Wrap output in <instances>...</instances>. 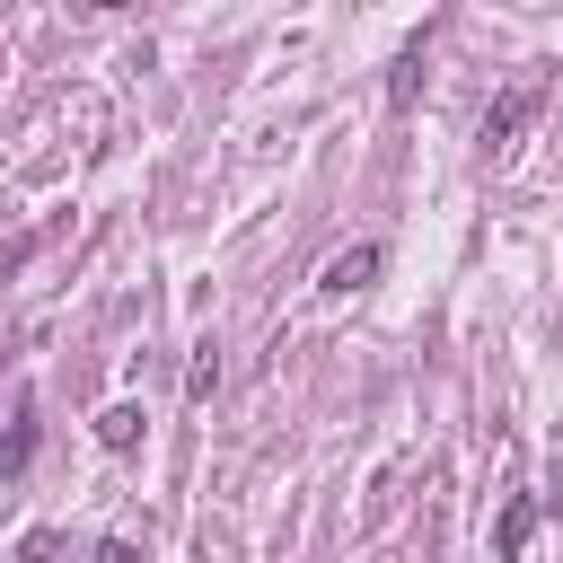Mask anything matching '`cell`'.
Masks as SVG:
<instances>
[{"label":"cell","mask_w":563,"mask_h":563,"mask_svg":"<svg viewBox=\"0 0 563 563\" xmlns=\"http://www.w3.org/2000/svg\"><path fill=\"white\" fill-rule=\"evenodd\" d=\"M528 114H537V79H519L510 97H493V106H484V158H501V150L519 141V123H528Z\"/></svg>","instance_id":"6da1fadb"},{"label":"cell","mask_w":563,"mask_h":563,"mask_svg":"<svg viewBox=\"0 0 563 563\" xmlns=\"http://www.w3.org/2000/svg\"><path fill=\"white\" fill-rule=\"evenodd\" d=\"M378 264H387V255H378V246H343V255H334V264H325V299H352V290H361V282H369V273H378Z\"/></svg>","instance_id":"7a4b0ae2"},{"label":"cell","mask_w":563,"mask_h":563,"mask_svg":"<svg viewBox=\"0 0 563 563\" xmlns=\"http://www.w3.org/2000/svg\"><path fill=\"white\" fill-rule=\"evenodd\" d=\"M413 97H422V35H413V44H405V53H396V70H387V106H396V114H405V106H413Z\"/></svg>","instance_id":"3957f363"},{"label":"cell","mask_w":563,"mask_h":563,"mask_svg":"<svg viewBox=\"0 0 563 563\" xmlns=\"http://www.w3.org/2000/svg\"><path fill=\"white\" fill-rule=\"evenodd\" d=\"M528 537H537V501H528V493H519V501H510V510H501V528H493V554H501V563H510V554H519V545H528Z\"/></svg>","instance_id":"277c9868"},{"label":"cell","mask_w":563,"mask_h":563,"mask_svg":"<svg viewBox=\"0 0 563 563\" xmlns=\"http://www.w3.org/2000/svg\"><path fill=\"white\" fill-rule=\"evenodd\" d=\"M97 440H106V449H132V440H141V405H106V413H97Z\"/></svg>","instance_id":"5b68a950"},{"label":"cell","mask_w":563,"mask_h":563,"mask_svg":"<svg viewBox=\"0 0 563 563\" xmlns=\"http://www.w3.org/2000/svg\"><path fill=\"white\" fill-rule=\"evenodd\" d=\"M211 387H220V343H202V352H194V369H185V396H194V405H202Z\"/></svg>","instance_id":"8992f818"},{"label":"cell","mask_w":563,"mask_h":563,"mask_svg":"<svg viewBox=\"0 0 563 563\" xmlns=\"http://www.w3.org/2000/svg\"><path fill=\"white\" fill-rule=\"evenodd\" d=\"M26 449H35V413L18 405V422H9V440H0V466L18 475V466H26Z\"/></svg>","instance_id":"52a82bcc"},{"label":"cell","mask_w":563,"mask_h":563,"mask_svg":"<svg viewBox=\"0 0 563 563\" xmlns=\"http://www.w3.org/2000/svg\"><path fill=\"white\" fill-rule=\"evenodd\" d=\"M18 554H26V563H53V554H62V537H53V528H35V537H26Z\"/></svg>","instance_id":"ba28073f"},{"label":"cell","mask_w":563,"mask_h":563,"mask_svg":"<svg viewBox=\"0 0 563 563\" xmlns=\"http://www.w3.org/2000/svg\"><path fill=\"white\" fill-rule=\"evenodd\" d=\"M97 563H141V545H132V537H106V545H97Z\"/></svg>","instance_id":"9c48e42d"}]
</instances>
